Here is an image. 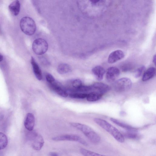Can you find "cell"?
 <instances>
[{
  "label": "cell",
  "instance_id": "1",
  "mask_svg": "<svg viewBox=\"0 0 156 156\" xmlns=\"http://www.w3.org/2000/svg\"><path fill=\"white\" fill-rule=\"evenodd\" d=\"M94 120L96 124L108 133L119 142L122 143L124 142V137L122 134L108 122L98 118H95Z\"/></svg>",
  "mask_w": 156,
  "mask_h": 156
},
{
  "label": "cell",
  "instance_id": "2",
  "mask_svg": "<svg viewBox=\"0 0 156 156\" xmlns=\"http://www.w3.org/2000/svg\"><path fill=\"white\" fill-rule=\"evenodd\" d=\"M72 126L80 131L93 143L97 144L101 141V137L92 129L86 125L77 122H70Z\"/></svg>",
  "mask_w": 156,
  "mask_h": 156
},
{
  "label": "cell",
  "instance_id": "3",
  "mask_svg": "<svg viewBox=\"0 0 156 156\" xmlns=\"http://www.w3.org/2000/svg\"><path fill=\"white\" fill-rule=\"evenodd\" d=\"M20 26L22 31L26 35H31L36 31L35 22L32 18L29 17L25 16L22 18Z\"/></svg>",
  "mask_w": 156,
  "mask_h": 156
},
{
  "label": "cell",
  "instance_id": "4",
  "mask_svg": "<svg viewBox=\"0 0 156 156\" xmlns=\"http://www.w3.org/2000/svg\"><path fill=\"white\" fill-rule=\"evenodd\" d=\"M27 137L31 142V146L34 150L40 151L44 144V140L42 136L35 131H29Z\"/></svg>",
  "mask_w": 156,
  "mask_h": 156
},
{
  "label": "cell",
  "instance_id": "5",
  "mask_svg": "<svg viewBox=\"0 0 156 156\" xmlns=\"http://www.w3.org/2000/svg\"><path fill=\"white\" fill-rule=\"evenodd\" d=\"M132 82L129 78L123 77L116 80L113 84L114 90L122 92L129 90L132 87Z\"/></svg>",
  "mask_w": 156,
  "mask_h": 156
},
{
  "label": "cell",
  "instance_id": "6",
  "mask_svg": "<svg viewBox=\"0 0 156 156\" xmlns=\"http://www.w3.org/2000/svg\"><path fill=\"white\" fill-rule=\"evenodd\" d=\"M32 48L33 51L36 54L41 55L45 53L47 51L48 43L43 39L37 38L34 41Z\"/></svg>",
  "mask_w": 156,
  "mask_h": 156
},
{
  "label": "cell",
  "instance_id": "7",
  "mask_svg": "<svg viewBox=\"0 0 156 156\" xmlns=\"http://www.w3.org/2000/svg\"><path fill=\"white\" fill-rule=\"evenodd\" d=\"M52 139L55 141H70L78 142L84 145L87 146L88 144L80 136L76 134H67L59 135L53 137Z\"/></svg>",
  "mask_w": 156,
  "mask_h": 156
},
{
  "label": "cell",
  "instance_id": "8",
  "mask_svg": "<svg viewBox=\"0 0 156 156\" xmlns=\"http://www.w3.org/2000/svg\"><path fill=\"white\" fill-rule=\"evenodd\" d=\"M120 71L118 68L114 66L110 67L106 72V79L109 82L114 81L118 77Z\"/></svg>",
  "mask_w": 156,
  "mask_h": 156
},
{
  "label": "cell",
  "instance_id": "9",
  "mask_svg": "<svg viewBox=\"0 0 156 156\" xmlns=\"http://www.w3.org/2000/svg\"><path fill=\"white\" fill-rule=\"evenodd\" d=\"M92 91L98 93L102 95L110 90L109 86L101 82H95L91 85Z\"/></svg>",
  "mask_w": 156,
  "mask_h": 156
},
{
  "label": "cell",
  "instance_id": "10",
  "mask_svg": "<svg viewBox=\"0 0 156 156\" xmlns=\"http://www.w3.org/2000/svg\"><path fill=\"white\" fill-rule=\"evenodd\" d=\"M124 57V54L122 51L120 50H116L110 54L108 61L109 63H113L121 59Z\"/></svg>",
  "mask_w": 156,
  "mask_h": 156
},
{
  "label": "cell",
  "instance_id": "11",
  "mask_svg": "<svg viewBox=\"0 0 156 156\" xmlns=\"http://www.w3.org/2000/svg\"><path fill=\"white\" fill-rule=\"evenodd\" d=\"M51 88L57 94L61 97H67L68 94L67 91L63 88L60 85V84L55 81L54 83L50 84Z\"/></svg>",
  "mask_w": 156,
  "mask_h": 156
},
{
  "label": "cell",
  "instance_id": "12",
  "mask_svg": "<svg viewBox=\"0 0 156 156\" xmlns=\"http://www.w3.org/2000/svg\"><path fill=\"white\" fill-rule=\"evenodd\" d=\"M35 117L32 113H28L26 116L24 125L25 128L29 131H32L35 124Z\"/></svg>",
  "mask_w": 156,
  "mask_h": 156
},
{
  "label": "cell",
  "instance_id": "13",
  "mask_svg": "<svg viewBox=\"0 0 156 156\" xmlns=\"http://www.w3.org/2000/svg\"><path fill=\"white\" fill-rule=\"evenodd\" d=\"M31 63L35 77L38 80H41L42 79L43 76L41 70L38 64L32 57L31 58Z\"/></svg>",
  "mask_w": 156,
  "mask_h": 156
},
{
  "label": "cell",
  "instance_id": "14",
  "mask_svg": "<svg viewBox=\"0 0 156 156\" xmlns=\"http://www.w3.org/2000/svg\"><path fill=\"white\" fill-rule=\"evenodd\" d=\"M92 71L96 78L98 80H102L105 73L104 68L100 66H97L94 67Z\"/></svg>",
  "mask_w": 156,
  "mask_h": 156
},
{
  "label": "cell",
  "instance_id": "15",
  "mask_svg": "<svg viewBox=\"0 0 156 156\" xmlns=\"http://www.w3.org/2000/svg\"><path fill=\"white\" fill-rule=\"evenodd\" d=\"M110 120L116 125L125 129L126 131H138L137 128L134 127L117 119L113 118H111Z\"/></svg>",
  "mask_w": 156,
  "mask_h": 156
},
{
  "label": "cell",
  "instance_id": "16",
  "mask_svg": "<svg viewBox=\"0 0 156 156\" xmlns=\"http://www.w3.org/2000/svg\"><path fill=\"white\" fill-rule=\"evenodd\" d=\"M20 3L19 1L15 0L9 5V9L11 13L14 16H16L19 13L20 9Z\"/></svg>",
  "mask_w": 156,
  "mask_h": 156
},
{
  "label": "cell",
  "instance_id": "17",
  "mask_svg": "<svg viewBox=\"0 0 156 156\" xmlns=\"http://www.w3.org/2000/svg\"><path fill=\"white\" fill-rule=\"evenodd\" d=\"M156 69L153 67H151L148 69L144 73L142 78L144 81L149 80L152 78L155 75Z\"/></svg>",
  "mask_w": 156,
  "mask_h": 156
},
{
  "label": "cell",
  "instance_id": "18",
  "mask_svg": "<svg viewBox=\"0 0 156 156\" xmlns=\"http://www.w3.org/2000/svg\"><path fill=\"white\" fill-rule=\"evenodd\" d=\"M58 72L61 74L68 73L72 71L71 67L68 64L62 63L59 64L57 68Z\"/></svg>",
  "mask_w": 156,
  "mask_h": 156
},
{
  "label": "cell",
  "instance_id": "19",
  "mask_svg": "<svg viewBox=\"0 0 156 156\" xmlns=\"http://www.w3.org/2000/svg\"><path fill=\"white\" fill-rule=\"evenodd\" d=\"M122 135L126 138L133 140L139 139L141 137L137 131H126Z\"/></svg>",
  "mask_w": 156,
  "mask_h": 156
},
{
  "label": "cell",
  "instance_id": "20",
  "mask_svg": "<svg viewBox=\"0 0 156 156\" xmlns=\"http://www.w3.org/2000/svg\"><path fill=\"white\" fill-rule=\"evenodd\" d=\"M102 95L97 92L92 91L87 94L86 98L88 101L94 102L99 100Z\"/></svg>",
  "mask_w": 156,
  "mask_h": 156
},
{
  "label": "cell",
  "instance_id": "21",
  "mask_svg": "<svg viewBox=\"0 0 156 156\" xmlns=\"http://www.w3.org/2000/svg\"><path fill=\"white\" fill-rule=\"evenodd\" d=\"M80 151L83 156H108L101 154L83 148H81L80 149Z\"/></svg>",
  "mask_w": 156,
  "mask_h": 156
},
{
  "label": "cell",
  "instance_id": "22",
  "mask_svg": "<svg viewBox=\"0 0 156 156\" xmlns=\"http://www.w3.org/2000/svg\"><path fill=\"white\" fill-rule=\"evenodd\" d=\"M8 138L4 133L0 132V150L4 149L8 144Z\"/></svg>",
  "mask_w": 156,
  "mask_h": 156
},
{
  "label": "cell",
  "instance_id": "23",
  "mask_svg": "<svg viewBox=\"0 0 156 156\" xmlns=\"http://www.w3.org/2000/svg\"><path fill=\"white\" fill-rule=\"evenodd\" d=\"M87 94L82 93H75L69 94V97L72 98L83 99L86 98Z\"/></svg>",
  "mask_w": 156,
  "mask_h": 156
},
{
  "label": "cell",
  "instance_id": "24",
  "mask_svg": "<svg viewBox=\"0 0 156 156\" xmlns=\"http://www.w3.org/2000/svg\"><path fill=\"white\" fill-rule=\"evenodd\" d=\"M72 84L73 87L77 90L82 85V82L79 79L74 80L72 82Z\"/></svg>",
  "mask_w": 156,
  "mask_h": 156
},
{
  "label": "cell",
  "instance_id": "25",
  "mask_svg": "<svg viewBox=\"0 0 156 156\" xmlns=\"http://www.w3.org/2000/svg\"><path fill=\"white\" fill-rule=\"evenodd\" d=\"M77 90L81 92H88L92 91L91 86H87L82 85Z\"/></svg>",
  "mask_w": 156,
  "mask_h": 156
},
{
  "label": "cell",
  "instance_id": "26",
  "mask_svg": "<svg viewBox=\"0 0 156 156\" xmlns=\"http://www.w3.org/2000/svg\"><path fill=\"white\" fill-rule=\"evenodd\" d=\"M145 68L142 66L138 68L136 70L135 74L134 76L136 78H138L141 75L143 71L144 70Z\"/></svg>",
  "mask_w": 156,
  "mask_h": 156
},
{
  "label": "cell",
  "instance_id": "27",
  "mask_svg": "<svg viewBox=\"0 0 156 156\" xmlns=\"http://www.w3.org/2000/svg\"><path fill=\"white\" fill-rule=\"evenodd\" d=\"M47 81L50 84L54 83L55 80L54 76L51 74L48 73L46 76Z\"/></svg>",
  "mask_w": 156,
  "mask_h": 156
},
{
  "label": "cell",
  "instance_id": "28",
  "mask_svg": "<svg viewBox=\"0 0 156 156\" xmlns=\"http://www.w3.org/2000/svg\"><path fill=\"white\" fill-rule=\"evenodd\" d=\"M50 156H59V154L55 152H51L49 153Z\"/></svg>",
  "mask_w": 156,
  "mask_h": 156
},
{
  "label": "cell",
  "instance_id": "29",
  "mask_svg": "<svg viewBox=\"0 0 156 156\" xmlns=\"http://www.w3.org/2000/svg\"><path fill=\"white\" fill-rule=\"evenodd\" d=\"M90 2L93 4H96L98 2L100 1L99 0H90Z\"/></svg>",
  "mask_w": 156,
  "mask_h": 156
},
{
  "label": "cell",
  "instance_id": "30",
  "mask_svg": "<svg viewBox=\"0 0 156 156\" xmlns=\"http://www.w3.org/2000/svg\"><path fill=\"white\" fill-rule=\"evenodd\" d=\"M155 61H156V55H155L154 57L153 58V62L155 64Z\"/></svg>",
  "mask_w": 156,
  "mask_h": 156
},
{
  "label": "cell",
  "instance_id": "31",
  "mask_svg": "<svg viewBox=\"0 0 156 156\" xmlns=\"http://www.w3.org/2000/svg\"><path fill=\"white\" fill-rule=\"evenodd\" d=\"M3 59V56L0 54V62L2 61Z\"/></svg>",
  "mask_w": 156,
  "mask_h": 156
}]
</instances>
